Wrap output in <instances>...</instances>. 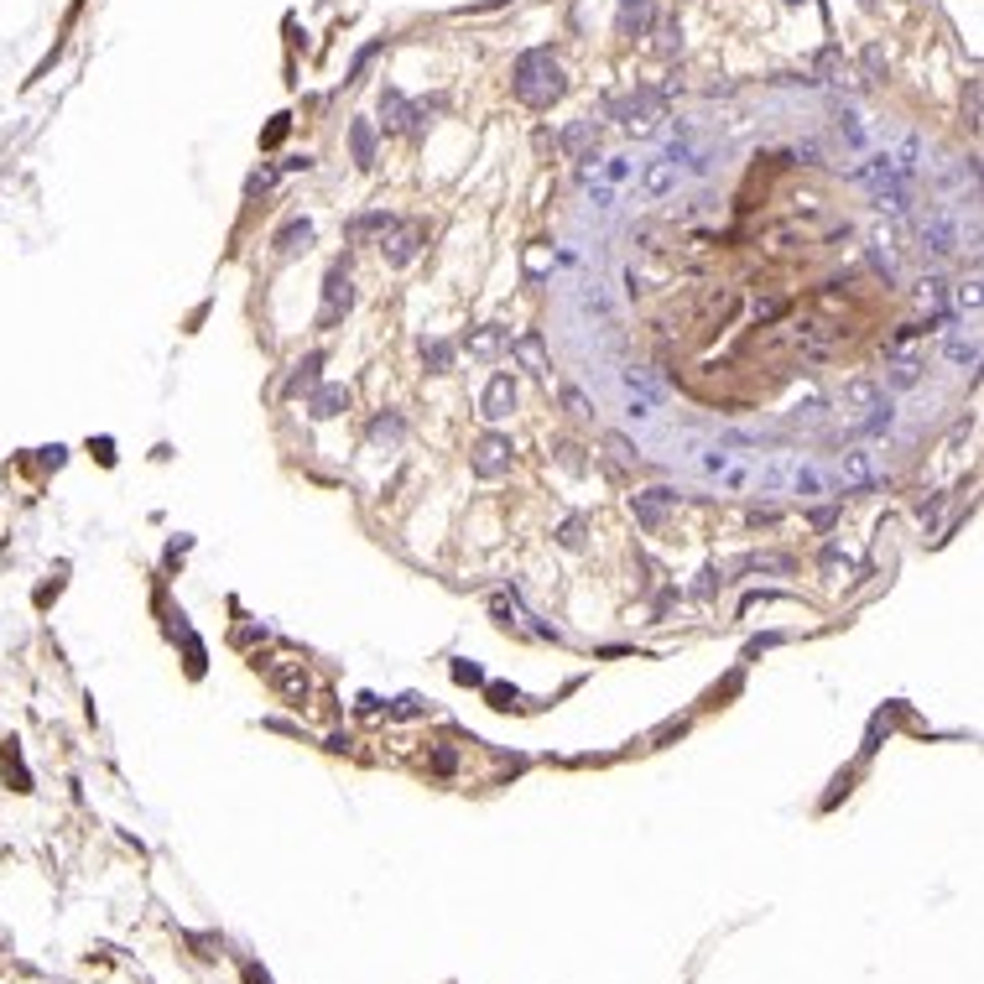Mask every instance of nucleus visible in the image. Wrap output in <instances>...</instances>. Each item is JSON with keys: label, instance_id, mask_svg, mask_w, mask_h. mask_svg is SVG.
<instances>
[{"label": "nucleus", "instance_id": "42", "mask_svg": "<svg viewBox=\"0 0 984 984\" xmlns=\"http://www.w3.org/2000/svg\"><path fill=\"white\" fill-rule=\"evenodd\" d=\"M490 698H495V709H511V703H516V688H501V683H490Z\"/></svg>", "mask_w": 984, "mask_h": 984}, {"label": "nucleus", "instance_id": "28", "mask_svg": "<svg viewBox=\"0 0 984 984\" xmlns=\"http://www.w3.org/2000/svg\"><path fill=\"white\" fill-rule=\"evenodd\" d=\"M828 422V406L823 401H802V406H792V427H807V433H817Z\"/></svg>", "mask_w": 984, "mask_h": 984}, {"label": "nucleus", "instance_id": "24", "mask_svg": "<svg viewBox=\"0 0 984 984\" xmlns=\"http://www.w3.org/2000/svg\"><path fill=\"white\" fill-rule=\"evenodd\" d=\"M948 359H953V365H969V370H974V365H979V339L969 334H948Z\"/></svg>", "mask_w": 984, "mask_h": 984}, {"label": "nucleus", "instance_id": "25", "mask_svg": "<svg viewBox=\"0 0 984 984\" xmlns=\"http://www.w3.org/2000/svg\"><path fill=\"white\" fill-rule=\"evenodd\" d=\"M401 433H406V422H401L396 412H386V417H376V422H370V438H376V443H386V448H396V443H401Z\"/></svg>", "mask_w": 984, "mask_h": 984}, {"label": "nucleus", "instance_id": "34", "mask_svg": "<svg viewBox=\"0 0 984 984\" xmlns=\"http://www.w3.org/2000/svg\"><path fill=\"white\" fill-rule=\"evenodd\" d=\"M703 474H730V454H724V448H703Z\"/></svg>", "mask_w": 984, "mask_h": 984}, {"label": "nucleus", "instance_id": "19", "mask_svg": "<svg viewBox=\"0 0 984 984\" xmlns=\"http://www.w3.org/2000/svg\"><path fill=\"white\" fill-rule=\"evenodd\" d=\"M891 386H896V391H912V386H922V359H912V355H896L891 359Z\"/></svg>", "mask_w": 984, "mask_h": 984}, {"label": "nucleus", "instance_id": "17", "mask_svg": "<svg viewBox=\"0 0 984 984\" xmlns=\"http://www.w3.org/2000/svg\"><path fill=\"white\" fill-rule=\"evenodd\" d=\"M308 245H313V225L308 219H292V225L276 230V255H297V251H308Z\"/></svg>", "mask_w": 984, "mask_h": 984}, {"label": "nucleus", "instance_id": "1", "mask_svg": "<svg viewBox=\"0 0 984 984\" xmlns=\"http://www.w3.org/2000/svg\"><path fill=\"white\" fill-rule=\"evenodd\" d=\"M511 89H516V100L531 110H547L558 94H563V68L552 63V53L537 47V53H521L516 58V73H511Z\"/></svg>", "mask_w": 984, "mask_h": 984}, {"label": "nucleus", "instance_id": "23", "mask_svg": "<svg viewBox=\"0 0 984 984\" xmlns=\"http://www.w3.org/2000/svg\"><path fill=\"white\" fill-rule=\"evenodd\" d=\"M349 141H355V162L359 167H370V162H376V130H370V120H355Z\"/></svg>", "mask_w": 984, "mask_h": 984}, {"label": "nucleus", "instance_id": "20", "mask_svg": "<svg viewBox=\"0 0 984 984\" xmlns=\"http://www.w3.org/2000/svg\"><path fill=\"white\" fill-rule=\"evenodd\" d=\"M422 365H427L433 376H448V365H454V344H443V339H422Z\"/></svg>", "mask_w": 984, "mask_h": 984}, {"label": "nucleus", "instance_id": "27", "mask_svg": "<svg viewBox=\"0 0 984 984\" xmlns=\"http://www.w3.org/2000/svg\"><path fill=\"white\" fill-rule=\"evenodd\" d=\"M844 401H849V406H875L880 401V386L870 376H859V380H849V386H844Z\"/></svg>", "mask_w": 984, "mask_h": 984}, {"label": "nucleus", "instance_id": "41", "mask_svg": "<svg viewBox=\"0 0 984 984\" xmlns=\"http://www.w3.org/2000/svg\"><path fill=\"white\" fill-rule=\"evenodd\" d=\"M454 677H459V683H484V672L474 667V662H454Z\"/></svg>", "mask_w": 984, "mask_h": 984}, {"label": "nucleus", "instance_id": "22", "mask_svg": "<svg viewBox=\"0 0 984 984\" xmlns=\"http://www.w3.org/2000/svg\"><path fill=\"white\" fill-rule=\"evenodd\" d=\"M318 370H323V355H308L297 365V376L287 380V396H302V391H313L318 386Z\"/></svg>", "mask_w": 984, "mask_h": 984}, {"label": "nucleus", "instance_id": "9", "mask_svg": "<svg viewBox=\"0 0 984 984\" xmlns=\"http://www.w3.org/2000/svg\"><path fill=\"white\" fill-rule=\"evenodd\" d=\"M922 245L932 255H953L959 251V225H953V214H932L927 225H922Z\"/></svg>", "mask_w": 984, "mask_h": 984}, {"label": "nucleus", "instance_id": "15", "mask_svg": "<svg viewBox=\"0 0 984 984\" xmlns=\"http://www.w3.org/2000/svg\"><path fill=\"white\" fill-rule=\"evenodd\" d=\"M396 230V219L386 209H370V214H359V219H349V240L355 245H365V240H376V234H391Z\"/></svg>", "mask_w": 984, "mask_h": 984}, {"label": "nucleus", "instance_id": "32", "mask_svg": "<svg viewBox=\"0 0 984 984\" xmlns=\"http://www.w3.org/2000/svg\"><path fill=\"white\" fill-rule=\"evenodd\" d=\"M750 313H755V323H771V318L787 313V302H781V297H755V308H750Z\"/></svg>", "mask_w": 984, "mask_h": 984}, {"label": "nucleus", "instance_id": "2", "mask_svg": "<svg viewBox=\"0 0 984 984\" xmlns=\"http://www.w3.org/2000/svg\"><path fill=\"white\" fill-rule=\"evenodd\" d=\"M609 120H620L630 136H656V126L667 120V94L662 89H630V94H615L609 100Z\"/></svg>", "mask_w": 984, "mask_h": 984}, {"label": "nucleus", "instance_id": "13", "mask_svg": "<svg viewBox=\"0 0 984 984\" xmlns=\"http://www.w3.org/2000/svg\"><path fill=\"white\" fill-rule=\"evenodd\" d=\"M505 339H511V329H501V323H480L474 334L463 339V349H469L474 359H495L505 349Z\"/></svg>", "mask_w": 984, "mask_h": 984}, {"label": "nucleus", "instance_id": "16", "mask_svg": "<svg viewBox=\"0 0 984 984\" xmlns=\"http://www.w3.org/2000/svg\"><path fill=\"white\" fill-rule=\"evenodd\" d=\"M641 188H646V198H667L672 188H677V167L672 162H646V172H641Z\"/></svg>", "mask_w": 984, "mask_h": 984}, {"label": "nucleus", "instance_id": "43", "mask_svg": "<svg viewBox=\"0 0 984 984\" xmlns=\"http://www.w3.org/2000/svg\"><path fill=\"white\" fill-rule=\"evenodd\" d=\"M959 308H969V313L979 308V287H974V282H969V287H959Z\"/></svg>", "mask_w": 984, "mask_h": 984}, {"label": "nucleus", "instance_id": "7", "mask_svg": "<svg viewBox=\"0 0 984 984\" xmlns=\"http://www.w3.org/2000/svg\"><path fill=\"white\" fill-rule=\"evenodd\" d=\"M422 240H427V225H396L391 240H386V261L391 266H412L422 251Z\"/></svg>", "mask_w": 984, "mask_h": 984}, {"label": "nucleus", "instance_id": "30", "mask_svg": "<svg viewBox=\"0 0 984 984\" xmlns=\"http://www.w3.org/2000/svg\"><path fill=\"white\" fill-rule=\"evenodd\" d=\"M584 531H588V521H584V516H568V521L558 526V542H563L568 552H578V547H584Z\"/></svg>", "mask_w": 984, "mask_h": 984}, {"label": "nucleus", "instance_id": "3", "mask_svg": "<svg viewBox=\"0 0 984 984\" xmlns=\"http://www.w3.org/2000/svg\"><path fill=\"white\" fill-rule=\"evenodd\" d=\"M355 308V287H349V272L334 266V272L323 276V313H318V329H334L339 318Z\"/></svg>", "mask_w": 984, "mask_h": 984}, {"label": "nucleus", "instance_id": "11", "mask_svg": "<svg viewBox=\"0 0 984 984\" xmlns=\"http://www.w3.org/2000/svg\"><path fill=\"white\" fill-rule=\"evenodd\" d=\"M308 412H313V422H334L349 412V391L344 386H313V401H308Z\"/></svg>", "mask_w": 984, "mask_h": 984}, {"label": "nucleus", "instance_id": "29", "mask_svg": "<svg viewBox=\"0 0 984 984\" xmlns=\"http://www.w3.org/2000/svg\"><path fill=\"white\" fill-rule=\"evenodd\" d=\"M626 386H630V391H641L646 401H656V396H662V386H656V376H651V370H641V365H630V370H626Z\"/></svg>", "mask_w": 984, "mask_h": 984}, {"label": "nucleus", "instance_id": "37", "mask_svg": "<svg viewBox=\"0 0 984 984\" xmlns=\"http://www.w3.org/2000/svg\"><path fill=\"white\" fill-rule=\"evenodd\" d=\"M787 474H792V463H787V459H776L771 469L760 474V484H766V490H776V484H787Z\"/></svg>", "mask_w": 984, "mask_h": 984}, {"label": "nucleus", "instance_id": "44", "mask_svg": "<svg viewBox=\"0 0 984 984\" xmlns=\"http://www.w3.org/2000/svg\"><path fill=\"white\" fill-rule=\"evenodd\" d=\"M834 521H838V511H834V505H823V511H813V526H817V531H828Z\"/></svg>", "mask_w": 984, "mask_h": 984}, {"label": "nucleus", "instance_id": "21", "mask_svg": "<svg viewBox=\"0 0 984 984\" xmlns=\"http://www.w3.org/2000/svg\"><path fill=\"white\" fill-rule=\"evenodd\" d=\"M917 297L927 302V308H932V313H948V282H942L938 272H932V276H922V282H917Z\"/></svg>", "mask_w": 984, "mask_h": 984}, {"label": "nucleus", "instance_id": "12", "mask_svg": "<svg viewBox=\"0 0 984 984\" xmlns=\"http://www.w3.org/2000/svg\"><path fill=\"white\" fill-rule=\"evenodd\" d=\"M651 22H656V0H626L620 5V37H646Z\"/></svg>", "mask_w": 984, "mask_h": 984}, {"label": "nucleus", "instance_id": "33", "mask_svg": "<svg viewBox=\"0 0 984 984\" xmlns=\"http://www.w3.org/2000/svg\"><path fill=\"white\" fill-rule=\"evenodd\" d=\"M547 266H552V251H547V245H531V251H526V276L537 282V276H542Z\"/></svg>", "mask_w": 984, "mask_h": 984}, {"label": "nucleus", "instance_id": "6", "mask_svg": "<svg viewBox=\"0 0 984 984\" xmlns=\"http://www.w3.org/2000/svg\"><path fill=\"white\" fill-rule=\"evenodd\" d=\"M875 480H880V469H875V454H870V448L838 454V484H844V490H870Z\"/></svg>", "mask_w": 984, "mask_h": 984}, {"label": "nucleus", "instance_id": "36", "mask_svg": "<svg viewBox=\"0 0 984 984\" xmlns=\"http://www.w3.org/2000/svg\"><path fill=\"white\" fill-rule=\"evenodd\" d=\"M558 463L573 469V474H584V448H573V443H558Z\"/></svg>", "mask_w": 984, "mask_h": 984}, {"label": "nucleus", "instance_id": "39", "mask_svg": "<svg viewBox=\"0 0 984 984\" xmlns=\"http://www.w3.org/2000/svg\"><path fill=\"white\" fill-rule=\"evenodd\" d=\"M776 521H781L776 505H750V526H776Z\"/></svg>", "mask_w": 984, "mask_h": 984}, {"label": "nucleus", "instance_id": "31", "mask_svg": "<svg viewBox=\"0 0 984 984\" xmlns=\"http://www.w3.org/2000/svg\"><path fill=\"white\" fill-rule=\"evenodd\" d=\"M563 406H568V417H578V422L594 417V406H588V396L578 391V386H563Z\"/></svg>", "mask_w": 984, "mask_h": 984}, {"label": "nucleus", "instance_id": "18", "mask_svg": "<svg viewBox=\"0 0 984 984\" xmlns=\"http://www.w3.org/2000/svg\"><path fill=\"white\" fill-rule=\"evenodd\" d=\"M787 480H792V495H802V501H817L823 495V474H817L813 463H792Z\"/></svg>", "mask_w": 984, "mask_h": 984}, {"label": "nucleus", "instance_id": "4", "mask_svg": "<svg viewBox=\"0 0 984 984\" xmlns=\"http://www.w3.org/2000/svg\"><path fill=\"white\" fill-rule=\"evenodd\" d=\"M677 501H683V495H677L672 484H656V490H641V495H635V521L646 526V531H662V526H667V516L677 511Z\"/></svg>", "mask_w": 984, "mask_h": 984}, {"label": "nucleus", "instance_id": "5", "mask_svg": "<svg viewBox=\"0 0 984 984\" xmlns=\"http://www.w3.org/2000/svg\"><path fill=\"white\" fill-rule=\"evenodd\" d=\"M511 438H501V433H490V438L474 443V474L480 480H501V474H511Z\"/></svg>", "mask_w": 984, "mask_h": 984}, {"label": "nucleus", "instance_id": "10", "mask_svg": "<svg viewBox=\"0 0 984 984\" xmlns=\"http://www.w3.org/2000/svg\"><path fill=\"white\" fill-rule=\"evenodd\" d=\"M516 412V380L511 376H495L484 386V422H505Z\"/></svg>", "mask_w": 984, "mask_h": 984}, {"label": "nucleus", "instance_id": "14", "mask_svg": "<svg viewBox=\"0 0 984 984\" xmlns=\"http://www.w3.org/2000/svg\"><path fill=\"white\" fill-rule=\"evenodd\" d=\"M511 355L521 359V370H531V376H547V370H552L542 334H521V339H511Z\"/></svg>", "mask_w": 984, "mask_h": 984}, {"label": "nucleus", "instance_id": "40", "mask_svg": "<svg viewBox=\"0 0 984 984\" xmlns=\"http://www.w3.org/2000/svg\"><path fill=\"white\" fill-rule=\"evenodd\" d=\"M605 177H609V183H626V177H630V162H626V157L605 162Z\"/></svg>", "mask_w": 984, "mask_h": 984}, {"label": "nucleus", "instance_id": "38", "mask_svg": "<svg viewBox=\"0 0 984 984\" xmlns=\"http://www.w3.org/2000/svg\"><path fill=\"white\" fill-rule=\"evenodd\" d=\"M651 412H656V401H646V396H630V406H626L630 422H651Z\"/></svg>", "mask_w": 984, "mask_h": 984}, {"label": "nucleus", "instance_id": "8", "mask_svg": "<svg viewBox=\"0 0 984 984\" xmlns=\"http://www.w3.org/2000/svg\"><path fill=\"white\" fill-rule=\"evenodd\" d=\"M594 141H599V120H573V126L558 136V147L568 151V157H578V162H594Z\"/></svg>", "mask_w": 984, "mask_h": 984}, {"label": "nucleus", "instance_id": "35", "mask_svg": "<svg viewBox=\"0 0 984 984\" xmlns=\"http://www.w3.org/2000/svg\"><path fill=\"white\" fill-rule=\"evenodd\" d=\"M605 443H609V454H615V459H626V463H635V459H641V448H635L630 438H620V433H609Z\"/></svg>", "mask_w": 984, "mask_h": 984}, {"label": "nucleus", "instance_id": "45", "mask_svg": "<svg viewBox=\"0 0 984 984\" xmlns=\"http://www.w3.org/2000/svg\"><path fill=\"white\" fill-rule=\"evenodd\" d=\"M282 136H287V115H276V126L266 130V147H276V141H282Z\"/></svg>", "mask_w": 984, "mask_h": 984}, {"label": "nucleus", "instance_id": "26", "mask_svg": "<svg viewBox=\"0 0 984 984\" xmlns=\"http://www.w3.org/2000/svg\"><path fill=\"white\" fill-rule=\"evenodd\" d=\"M891 422H896V406H891V396H880L875 406H870V417H865V433L880 438V433H891Z\"/></svg>", "mask_w": 984, "mask_h": 984}]
</instances>
